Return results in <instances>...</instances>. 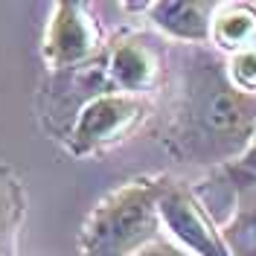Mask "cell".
<instances>
[{"instance_id":"1","label":"cell","mask_w":256,"mask_h":256,"mask_svg":"<svg viewBox=\"0 0 256 256\" xmlns=\"http://www.w3.org/2000/svg\"><path fill=\"white\" fill-rule=\"evenodd\" d=\"M163 146L186 166L227 169L256 140V96L227 76V58L210 47H178Z\"/></svg>"},{"instance_id":"2","label":"cell","mask_w":256,"mask_h":256,"mask_svg":"<svg viewBox=\"0 0 256 256\" xmlns=\"http://www.w3.org/2000/svg\"><path fill=\"white\" fill-rule=\"evenodd\" d=\"M166 175L134 178L108 192L84 218L79 256H137L163 236L160 192Z\"/></svg>"},{"instance_id":"3","label":"cell","mask_w":256,"mask_h":256,"mask_svg":"<svg viewBox=\"0 0 256 256\" xmlns=\"http://www.w3.org/2000/svg\"><path fill=\"white\" fill-rule=\"evenodd\" d=\"M148 111H152L148 99L126 94H99L88 102H82L76 120L64 137L67 154L96 158L114 146H120L126 137H131L140 128Z\"/></svg>"},{"instance_id":"4","label":"cell","mask_w":256,"mask_h":256,"mask_svg":"<svg viewBox=\"0 0 256 256\" xmlns=\"http://www.w3.org/2000/svg\"><path fill=\"white\" fill-rule=\"evenodd\" d=\"M158 212L166 239L175 242L190 256H230L222 236V224L212 218L207 204L186 180L166 175Z\"/></svg>"},{"instance_id":"5","label":"cell","mask_w":256,"mask_h":256,"mask_svg":"<svg viewBox=\"0 0 256 256\" xmlns=\"http://www.w3.org/2000/svg\"><path fill=\"white\" fill-rule=\"evenodd\" d=\"M99 67L105 73L108 90L126 96H148L158 90L166 70V52L152 35L120 32L99 52Z\"/></svg>"},{"instance_id":"6","label":"cell","mask_w":256,"mask_h":256,"mask_svg":"<svg viewBox=\"0 0 256 256\" xmlns=\"http://www.w3.org/2000/svg\"><path fill=\"white\" fill-rule=\"evenodd\" d=\"M105 50L102 30L90 18V9L84 3L62 0L50 9V20L44 30V62L50 70H82L99 58Z\"/></svg>"},{"instance_id":"7","label":"cell","mask_w":256,"mask_h":256,"mask_svg":"<svg viewBox=\"0 0 256 256\" xmlns=\"http://www.w3.org/2000/svg\"><path fill=\"white\" fill-rule=\"evenodd\" d=\"M216 9V0H158L143 6L152 26L178 47H207Z\"/></svg>"},{"instance_id":"8","label":"cell","mask_w":256,"mask_h":256,"mask_svg":"<svg viewBox=\"0 0 256 256\" xmlns=\"http://www.w3.org/2000/svg\"><path fill=\"white\" fill-rule=\"evenodd\" d=\"M210 47L224 58L256 47V3H218L210 26Z\"/></svg>"},{"instance_id":"9","label":"cell","mask_w":256,"mask_h":256,"mask_svg":"<svg viewBox=\"0 0 256 256\" xmlns=\"http://www.w3.org/2000/svg\"><path fill=\"white\" fill-rule=\"evenodd\" d=\"M26 218L24 180L12 166L0 163V256H18V236Z\"/></svg>"},{"instance_id":"10","label":"cell","mask_w":256,"mask_h":256,"mask_svg":"<svg viewBox=\"0 0 256 256\" xmlns=\"http://www.w3.org/2000/svg\"><path fill=\"white\" fill-rule=\"evenodd\" d=\"M222 236L230 256H256V184L236 186L233 210L222 222Z\"/></svg>"},{"instance_id":"11","label":"cell","mask_w":256,"mask_h":256,"mask_svg":"<svg viewBox=\"0 0 256 256\" xmlns=\"http://www.w3.org/2000/svg\"><path fill=\"white\" fill-rule=\"evenodd\" d=\"M227 76L242 94L256 96V47H248L242 52L227 56Z\"/></svg>"},{"instance_id":"12","label":"cell","mask_w":256,"mask_h":256,"mask_svg":"<svg viewBox=\"0 0 256 256\" xmlns=\"http://www.w3.org/2000/svg\"><path fill=\"white\" fill-rule=\"evenodd\" d=\"M222 172L227 175V180L233 184V190H236V186H244V184H256V140L250 143V148L244 152V158H242L239 163L227 166Z\"/></svg>"},{"instance_id":"13","label":"cell","mask_w":256,"mask_h":256,"mask_svg":"<svg viewBox=\"0 0 256 256\" xmlns=\"http://www.w3.org/2000/svg\"><path fill=\"white\" fill-rule=\"evenodd\" d=\"M137 256H190L186 250H180L175 242H169L166 236H160L158 242H152L148 248H143Z\"/></svg>"}]
</instances>
